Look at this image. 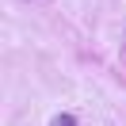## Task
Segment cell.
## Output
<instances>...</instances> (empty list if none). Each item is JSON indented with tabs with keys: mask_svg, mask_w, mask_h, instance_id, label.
<instances>
[{
	"mask_svg": "<svg viewBox=\"0 0 126 126\" xmlns=\"http://www.w3.org/2000/svg\"><path fill=\"white\" fill-rule=\"evenodd\" d=\"M50 126H77V118H73V115H57Z\"/></svg>",
	"mask_w": 126,
	"mask_h": 126,
	"instance_id": "obj_1",
	"label": "cell"
}]
</instances>
